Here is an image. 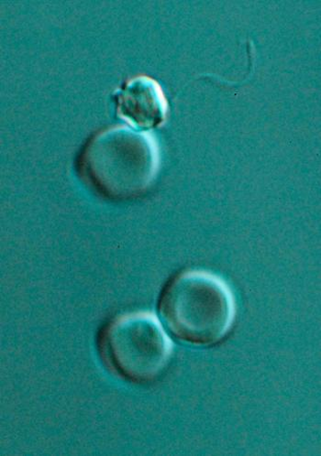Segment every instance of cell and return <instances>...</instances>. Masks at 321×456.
<instances>
[{"label": "cell", "instance_id": "obj_1", "mask_svg": "<svg viewBox=\"0 0 321 456\" xmlns=\"http://www.w3.org/2000/svg\"><path fill=\"white\" fill-rule=\"evenodd\" d=\"M153 138L135 128L112 126L92 136L83 147L78 167L82 179L102 197L126 201L141 197L159 170Z\"/></svg>", "mask_w": 321, "mask_h": 456}, {"label": "cell", "instance_id": "obj_4", "mask_svg": "<svg viewBox=\"0 0 321 456\" xmlns=\"http://www.w3.org/2000/svg\"><path fill=\"white\" fill-rule=\"evenodd\" d=\"M119 118L135 129L148 130L162 125L168 116V102L162 87L153 79L139 76L116 92Z\"/></svg>", "mask_w": 321, "mask_h": 456}, {"label": "cell", "instance_id": "obj_2", "mask_svg": "<svg viewBox=\"0 0 321 456\" xmlns=\"http://www.w3.org/2000/svg\"><path fill=\"white\" fill-rule=\"evenodd\" d=\"M159 312L170 332L195 346H212L231 330L235 317L232 291L218 277L188 271L172 278L160 293Z\"/></svg>", "mask_w": 321, "mask_h": 456}, {"label": "cell", "instance_id": "obj_3", "mask_svg": "<svg viewBox=\"0 0 321 456\" xmlns=\"http://www.w3.org/2000/svg\"><path fill=\"white\" fill-rule=\"evenodd\" d=\"M104 362L119 377L147 383L162 373L171 343L158 320L148 313H131L110 321L99 337Z\"/></svg>", "mask_w": 321, "mask_h": 456}]
</instances>
